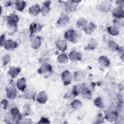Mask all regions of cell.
Instances as JSON below:
<instances>
[{"label":"cell","mask_w":124,"mask_h":124,"mask_svg":"<svg viewBox=\"0 0 124 124\" xmlns=\"http://www.w3.org/2000/svg\"><path fill=\"white\" fill-rule=\"evenodd\" d=\"M19 20L18 16L15 14H12L7 17V27L10 29H13L16 27L17 23Z\"/></svg>","instance_id":"obj_1"},{"label":"cell","mask_w":124,"mask_h":124,"mask_svg":"<svg viewBox=\"0 0 124 124\" xmlns=\"http://www.w3.org/2000/svg\"><path fill=\"white\" fill-rule=\"evenodd\" d=\"M6 95L10 99H14L16 96V91L13 83L9 84L6 88Z\"/></svg>","instance_id":"obj_2"},{"label":"cell","mask_w":124,"mask_h":124,"mask_svg":"<svg viewBox=\"0 0 124 124\" xmlns=\"http://www.w3.org/2000/svg\"><path fill=\"white\" fill-rule=\"evenodd\" d=\"M77 34L76 31L73 30H69L64 33V38L70 42H75L76 40Z\"/></svg>","instance_id":"obj_3"},{"label":"cell","mask_w":124,"mask_h":124,"mask_svg":"<svg viewBox=\"0 0 124 124\" xmlns=\"http://www.w3.org/2000/svg\"><path fill=\"white\" fill-rule=\"evenodd\" d=\"M80 1H69L65 4V10L67 12H72L76 10L77 4Z\"/></svg>","instance_id":"obj_4"},{"label":"cell","mask_w":124,"mask_h":124,"mask_svg":"<svg viewBox=\"0 0 124 124\" xmlns=\"http://www.w3.org/2000/svg\"><path fill=\"white\" fill-rule=\"evenodd\" d=\"M62 79L64 85H67L70 84L72 79L71 73L68 70L64 71L62 74Z\"/></svg>","instance_id":"obj_5"},{"label":"cell","mask_w":124,"mask_h":124,"mask_svg":"<svg viewBox=\"0 0 124 124\" xmlns=\"http://www.w3.org/2000/svg\"><path fill=\"white\" fill-rule=\"evenodd\" d=\"M31 46L32 47L35 49H38L41 44V39L38 36H33L31 38Z\"/></svg>","instance_id":"obj_6"},{"label":"cell","mask_w":124,"mask_h":124,"mask_svg":"<svg viewBox=\"0 0 124 124\" xmlns=\"http://www.w3.org/2000/svg\"><path fill=\"white\" fill-rule=\"evenodd\" d=\"M42 28V26H41L39 24H37L36 23H32L30 27V31H31V34L37 33L40 31Z\"/></svg>","instance_id":"obj_7"},{"label":"cell","mask_w":124,"mask_h":124,"mask_svg":"<svg viewBox=\"0 0 124 124\" xmlns=\"http://www.w3.org/2000/svg\"><path fill=\"white\" fill-rule=\"evenodd\" d=\"M70 60L73 62L80 61L81 60V54L75 51H73L70 52L69 55Z\"/></svg>","instance_id":"obj_8"},{"label":"cell","mask_w":124,"mask_h":124,"mask_svg":"<svg viewBox=\"0 0 124 124\" xmlns=\"http://www.w3.org/2000/svg\"><path fill=\"white\" fill-rule=\"evenodd\" d=\"M69 22V17L65 15H62L59 18L57 24L62 26H64L67 24Z\"/></svg>","instance_id":"obj_9"},{"label":"cell","mask_w":124,"mask_h":124,"mask_svg":"<svg viewBox=\"0 0 124 124\" xmlns=\"http://www.w3.org/2000/svg\"><path fill=\"white\" fill-rule=\"evenodd\" d=\"M47 99V95L44 92H40L37 97V101L41 104H45L46 102Z\"/></svg>","instance_id":"obj_10"},{"label":"cell","mask_w":124,"mask_h":124,"mask_svg":"<svg viewBox=\"0 0 124 124\" xmlns=\"http://www.w3.org/2000/svg\"><path fill=\"white\" fill-rule=\"evenodd\" d=\"M113 16L118 18H121L124 17V11L122 8L118 7L115 9L112 12Z\"/></svg>","instance_id":"obj_11"},{"label":"cell","mask_w":124,"mask_h":124,"mask_svg":"<svg viewBox=\"0 0 124 124\" xmlns=\"http://www.w3.org/2000/svg\"><path fill=\"white\" fill-rule=\"evenodd\" d=\"M30 13L33 16H37L40 12V9L39 6L37 4L34 5L31 7L29 9Z\"/></svg>","instance_id":"obj_12"},{"label":"cell","mask_w":124,"mask_h":124,"mask_svg":"<svg viewBox=\"0 0 124 124\" xmlns=\"http://www.w3.org/2000/svg\"><path fill=\"white\" fill-rule=\"evenodd\" d=\"M17 86L19 90L20 91H23L25 89V88L26 87V80L25 79L22 78L18 79L17 81Z\"/></svg>","instance_id":"obj_13"},{"label":"cell","mask_w":124,"mask_h":124,"mask_svg":"<svg viewBox=\"0 0 124 124\" xmlns=\"http://www.w3.org/2000/svg\"><path fill=\"white\" fill-rule=\"evenodd\" d=\"M17 44L16 42L8 40L4 44V47L7 50H11L16 47Z\"/></svg>","instance_id":"obj_14"},{"label":"cell","mask_w":124,"mask_h":124,"mask_svg":"<svg viewBox=\"0 0 124 124\" xmlns=\"http://www.w3.org/2000/svg\"><path fill=\"white\" fill-rule=\"evenodd\" d=\"M11 113L12 115L13 116L14 120L18 121L21 119V116L19 113V110L16 108H13L11 109Z\"/></svg>","instance_id":"obj_15"},{"label":"cell","mask_w":124,"mask_h":124,"mask_svg":"<svg viewBox=\"0 0 124 124\" xmlns=\"http://www.w3.org/2000/svg\"><path fill=\"white\" fill-rule=\"evenodd\" d=\"M20 72V68L18 67H11L8 71V73L9 75L13 78H14L16 76L18 75V74Z\"/></svg>","instance_id":"obj_16"},{"label":"cell","mask_w":124,"mask_h":124,"mask_svg":"<svg viewBox=\"0 0 124 124\" xmlns=\"http://www.w3.org/2000/svg\"><path fill=\"white\" fill-rule=\"evenodd\" d=\"M50 1H47L44 3V6L42 9V13L43 16L47 15L50 11Z\"/></svg>","instance_id":"obj_17"},{"label":"cell","mask_w":124,"mask_h":124,"mask_svg":"<svg viewBox=\"0 0 124 124\" xmlns=\"http://www.w3.org/2000/svg\"><path fill=\"white\" fill-rule=\"evenodd\" d=\"M51 65L47 64H45L42 65V66L38 69V72L40 74L46 73L50 71L51 70Z\"/></svg>","instance_id":"obj_18"},{"label":"cell","mask_w":124,"mask_h":124,"mask_svg":"<svg viewBox=\"0 0 124 124\" xmlns=\"http://www.w3.org/2000/svg\"><path fill=\"white\" fill-rule=\"evenodd\" d=\"M87 21L86 19L84 18H79L76 23V26L79 29H84L87 25Z\"/></svg>","instance_id":"obj_19"},{"label":"cell","mask_w":124,"mask_h":124,"mask_svg":"<svg viewBox=\"0 0 124 124\" xmlns=\"http://www.w3.org/2000/svg\"><path fill=\"white\" fill-rule=\"evenodd\" d=\"M56 45L58 48L62 51H65L67 48V44L64 40L58 41L56 43Z\"/></svg>","instance_id":"obj_20"},{"label":"cell","mask_w":124,"mask_h":124,"mask_svg":"<svg viewBox=\"0 0 124 124\" xmlns=\"http://www.w3.org/2000/svg\"><path fill=\"white\" fill-rule=\"evenodd\" d=\"M108 32L112 35H116L119 33V30L116 26H111L108 28Z\"/></svg>","instance_id":"obj_21"},{"label":"cell","mask_w":124,"mask_h":124,"mask_svg":"<svg viewBox=\"0 0 124 124\" xmlns=\"http://www.w3.org/2000/svg\"><path fill=\"white\" fill-rule=\"evenodd\" d=\"M98 61L100 64L102 65L103 66H108L109 64V60L108 59L107 57L105 56H102L100 57L98 60Z\"/></svg>","instance_id":"obj_22"},{"label":"cell","mask_w":124,"mask_h":124,"mask_svg":"<svg viewBox=\"0 0 124 124\" xmlns=\"http://www.w3.org/2000/svg\"><path fill=\"white\" fill-rule=\"evenodd\" d=\"M95 29V25L93 23H90L88 25L86 26L84 28V30L88 34H91L93 32Z\"/></svg>","instance_id":"obj_23"},{"label":"cell","mask_w":124,"mask_h":124,"mask_svg":"<svg viewBox=\"0 0 124 124\" xmlns=\"http://www.w3.org/2000/svg\"><path fill=\"white\" fill-rule=\"evenodd\" d=\"M117 118V114L115 112H108L106 115V119L109 121L116 120Z\"/></svg>","instance_id":"obj_24"},{"label":"cell","mask_w":124,"mask_h":124,"mask_svg":"<svg viewBox=\"0 0 124 124\" xmlns=\"http://www.w3.org/2000/svg\"><path fill=\"white\" fill-rule=\"evenodd\" d=\"M71 105L72 108L75 109H79L81 108L82 106V103L78 100H75L71 103Z\"/></svg>","instance_id":"obj_25"},{"label":"cell","mask_w":124,"mask_h":124,"mask_svg":"<svg viewBox=\"0 0 124 124\" xmlns=\"http://www.w3.org/2000/svg\"><path fill=\"white\" fill-rule=\"evenodd\" d=\"M94 104L96 107L99 108H103L104 107L103 101L100 97H97L94 99Z\"/></svg>","instance_id":"obj_26"},{"label":"cell","mask_w":124,"mask_h":124,"mask_svg":"<svg viewBox=\"0 0 124 124\" xmlns=\"http://www.w3.org/2000/svg\"><path fill=\"white\" fill-rule=\"evenodd\" d=\"M108 46L109 49L112 51H115L119 48L118 45L113 41H109L108 44Z\"/></svg>","instance_id":"obj_27"},{"label":"cell","mask_w":124,"mask_h":124,"mask_svg":"<svg viewBox=\"0 0 124 124\" xmlns=\"http://www.w3.org/2000/svg\"><path fill=\"white\" fill-rule=\"evenodd\" d=\"M25 6V3L24 1L22 0H18L16 1V8L20 11H22Z\"/></svg>","instance_id":"obj_28"},{"label":"cell","mask_w":124,"mask_h":124,"mask_svg":"<svg viewBox=\"0 0 124 124\" xmlns=\"http://www.w3.org/2000/svg\"><path fill=\"white\" fill-rule=\"evenodd\" d=\"M58 61L59 62L62 63L67 62L68 61V58L67 56L64 53L60 54L58 57Z\"/></svg>","instance_id":"obj_29"},{"label":"cell","mask_w":124,"mask_h":124,"mask_svg":"<svg viewBox=\"0 0 124 124\" xmlns=\"http://www.w3.org/2000/svg\"><path fill=\"white\" fill-rule=\"evenodd\" d=\"M97 46V41L96 40H95L94 39H92L89 42V43L88 45V47L90 49H93L95 48Z\"/></svg>","instance_id":"obj_30"},{"label":"cell","mask_w":124,"mask_h":124,"mask_svg":"<svg viewBox=\"0 0 124 124\" xmlns=\"http://www.w3.org/2000/svg\"><path fill=\"white\" fill-rule=\"evenodd\" d=\"M74 77L76 80H79L83 78L84 74L81 72H76L75 73Z\"/></svg>","instance_id":"obj_31"},{"label":"cell","mask_w":124,"mask_h":124,"mask_svg":"<svg viewBox=\"0 0 124 124\" xmlns=\"http://www.w3.org/2000/svg\"><path fill=\"white\" fill-rule=\"evenodd\" d=\"M10 61V57L8 55H5L2 57L3 64L4 65H6Z\"/></svg>","instance_id":"obj_32"},{"label":"cell","mask_w":124,"mask_h":124,"mask_svg":"<svg viewBox=\"0 0 124 124\" xmlns=\"http://www.w3.org/2000/svg\"><path fill=\"white\" fill-rule=\"evenodd\" d=\"M99 8L100 9L103 11H107L109 9V6L108 5L104 3V4H101L99 5Z\"/></svg>","instance_id":"obj_33"},{"label":"cell","mask_w":124,"mask_h":124,"mask_svg":"<svg viewBox=\"0 0 124 124\" xmlns=\"http://www.w3.org/2000/svg\"><path fill=\"white\" fill-rule=\"evenodd\" d=\"M103 117L102 116L101 114H99L97 116L96 123H103Z\"/></svg>","instance_id":"obj_34"},{"label":"cell","mask_w":124,"mask_h":124,"mask_svg":"<svg viewBox=\"0 0 124 124\" xmlns=\"http://www.w3.org/2000/svg\"><path fill=\"white\" fill-rule=\"evenodd\" d=\"M1 103L3 106L4 109H6V108L8 106V101H7V100H6L5 99H4L1 101Z\"/></svg>","instance_id":"obj_35"},{"label":"cell","mask_w":124,"mask_h":124,"mask_svg":"<svg viewBox=\"0 0 124 124\" xmlns=\"http://www.w3.org/2000/svg\"><path fill=\"white\" fill-rule=\"evenodd\" d=\"M38 123H45V124H49V122L47 119L45 118H42L40 121L38 122Z\"/></svg>","instance_id":"obj_36"},{"label":"cell","mask_w":124,"mask_h":124,"mask_svg":"<svg viewBox=\"0 0 124 124\" xmlns=\"http://www.w3.org/2000/svg\"><path fill=\"white\" fill-rule=\"evenodd\" d=\"M119 53L120 55V56L121 57L122 59L124 57V47L123 46H121L119 49Z\"/></svg>","instance_id":"obj_37"},{"label":"cell","mask_w":124,"mask_h":124,"mask_svg":"<svg viewBox=\"0 0 124 124\" xmlns=\"http://www.w3.org/2000/svg\"><path fill=\"white\" fill-rule=\"evenodd\" d=\"M4 42V35L3 34L0 36V46H2Z\"/></svg>","instance_id":"obj_38"},{"label":"cell","mask_w":124,"mask_h":124,"mask_svg":"<svg viewBox=\"0 0 124 124\" xmlns=\"http://www.w3.org/2000/svg\"><path fill=\"white\" fill-rule=\"evenodd\" d=\"M4 4L6 7H8V6H9L11 4V2L10 1H6L5 2Z\"/></svg>","instance_id":"obj_39"}]
</instances>
